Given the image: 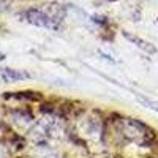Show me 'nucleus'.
I'll use <instances>...</instances> for the list:
<instances>
[{
	"instance_id": "1",
	"label": "nucleus",
	"mask_w": 158,
	"mask_h": 158,
	"mask_svg": "<svg viewBox=\"0 0 158 158\" xmlns=\"http://www.w3.org/2000/svg\"><path fill=\"white\" fill-rule=\"evenodd\" d=\"M29 74L27 73H19L15 70H3V79L6 81H19V79H27Z\"/></svg>"
}]
</instances>
